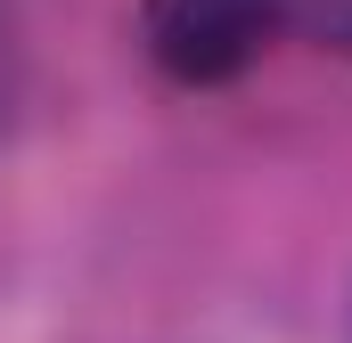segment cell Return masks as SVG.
<instances>
[{"label": "cell", "instance_id": "1", "mask_svg": "<svg viewBox=\"0 0 352 343\" xmlns=\"http://www.w3.org/2000/svg\"><path fill=\"white\" fill-rule=\"evenodd\" d=\"M295 25V0H140V49L180 90L246 82Z\"/></svg>", "mask_w": 352, "mask_h": 343}, {"label": "cell", "instance_id": "2", "mask_svg": "<svg viewBox=\"0 0 352 343\" xmlns=\"http://www.w3.org/2000/svg\"><path fill=\"white\" fill-rule=\"evenodd\" d=\"M295 25H303L320 49H344L352 58V0H295Z\"/></svg>", "mask_w": 352, "mask_h": 343}]
</instances>
